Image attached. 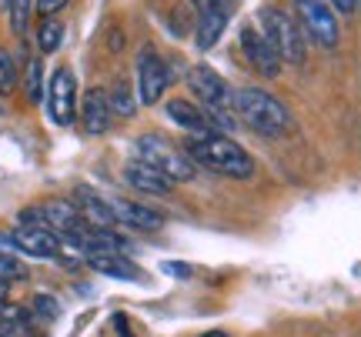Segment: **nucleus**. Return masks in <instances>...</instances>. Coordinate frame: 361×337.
<instances>
[{"mask_svg": "<svg viewBox=\"0 0 361 337\" xmlns=\"http://www.w3.org/2000/svg\"><path fill=\"white\" fill-rule=\"evenodd\" d=\"M184 151L197 167H207L221 174V177H234V181H247L255 174V160L245 147H238L231 137L224 134H204V137H191L184 144Z\"/></svg>", "mask_w": 361, "mask_h": 337, "instance_id": "f257e3e1", "label": "nucleus"}, {"mask_svg": "<svg viewBox=\"0 0 361 337\" xmlns=\"http://www.w3.org/2000/svg\"><path fill=\"white\" fill-rule=\"evenodd\" d=\"M234 114L261 137H284L291 130V114L274 94L261 87H241L234 91Z\"/></svg>", "mask_w": 361, "mask_h": 337, "instance_id": "f03ea898", "label": "nucleus"}, {"mask_svg": "<svg viewBox=\"0 0 361 337\" xmlns=\"http://www.w3.org/2000/svg\"><path fill=\"white\" fill-rule=\"evenodd\" d=\"M188 87L197 94V101L211 110V120L218 127H231L238 124V114H234V87L221 77L218 70H211L207 64H194L188 70Z\"/></svg>", "mask_w": 361, "mask_h": 337, "instance_id": "7ed1b4c3", "label": "nucleus"}, {"mask_svg": "<svg viewBox=\"0 0 361 337\" xmlns=\"http://www.w3.org/2000/svg\"><path fill=\"white\" fill-rule=\"evenodd\" d=\"M134 157L144 160L147 167L161 170L171 184H188V181H194V174H197V164L188 157V151L174 147L171 141L157 137V134L137 137V141H134Z\"/></svg>", "mask_w": 361, "mask_h": 337, "instance_id": "20e7f679", "label": "nucleus"}, {"mask_svg": "<svg viewBox=\"0 0 361 337\" xmlns=\"http://www.w3.org/2000/svg\"><path fill=\"white\" fill-rule=\"evenodd\" d=\"M258 30L268 37V44L274 47V53L281 57V64H305L308 53V40L301 34V27L291 13H284L281 7H261Z\"/></svg>", "mask_w": 361, "mask_h": 337, "instance_id": "39448f33", "label": "nucleus"}, {"mask_svg": "<svg viewBox=\"0 0 361 337\" xmlns=\"http://www.w3.org/2000/svg\"><path fill=\"white\" fill-rule=\"evenodd\" d=\"M291 11H295V20L305 40L318 44L324 51H335L341 40V27H338V17L328 7V0H295Z\"/></svg>", "mask_w": 361, "mask_h": 337, "instance_id": "423d86ee", "label": "nucleus"}, {"mask_svg": "<svg viewBox=\"0 0 361 337\" xmlns=\"http://www.w3.org/2000/svg\"><path fill=\"white\" fill-rule=\"evenodd\" d=\"M47 110L57 127H71L78 120V80L71 67H57L47 80Z\"/></svg>", "mask_w": 361, "mask_h": 337, "instance_id": "0eeeda50", "label": "nucleus"}, {"mask_svg": "<svg viewBox=\"0 0 361 337\" xmlns=\"http://www.w3.org/2000/svg\"><path fill=\"white\" fill-rule=\"evenodd\" d=\"M168 84H171L168 64L157 57V51L144 47L141 57H137V101L147 107L157 104L164 97V91H168Z\"/></svg>", "mask_w": 361, "mask_h": 337, "instance_id": "6e6552de", "label": "nucleus"}, {"mask_svg": "<svg viewBox=\"0 0 361 337\" xmlns=\"http://www.w3.org/2000/svg\"><path fill=\"white\" fill-rule=\"evenodd\" d=\"M238 40H241V53H245V61L258 70L261 77H278V74H281V57L274 53V47L268 44V37H264L255 24L241 27V37Z\"/></svg>", "mask_w": 361, "mask_h": 337, "instance_id": "1a4fd4ad", "label": "nucleus"}, {"mask_svg": "<svg viewBox=\"0 0 361 337\" xmlns=\"http://www.w3.org/2000/svg\"><path fill=\"white\" fill-rule=\"evenodd\" d=\"M40 214H44V227L61 237H74L87 227V221L80 217V210L74 201H64V197H54L47 204H40Z\"/></svg>", "mask_w": 361, "mask_h": 337, "instance_id": "9d476101", "label": "nucleus"}, {"mask_svg": "<svg viewBox=\"0 0 361 337\" xmlns=\"http://www.w3.org/2000/svg\"><path fill=\"white\" fill-rule=\"evenodd\" d=\"M164 114L178 124L180 130H188L191 137H204V134H221V127L211 120V117L201 110V107H194L191 101H184V97H174V101H168V107H164Z\"/></svg>", "mask_w": 361, "mask_h": 337, "instance_id": "9b49d317", "label": "nucleus"}, {"mask_svg": "<svg viewBox=\"0 0 361 337\" xmlns=\"http://www.w3.org/2000/svg\"><path fill=\"white\" fill-rule=\"evenodd\" d=\"M17 244H20V254L37 260H54L61 257V237L47 227H17L13 231Z\"/></svg>", "mask_w": 361, "mask_h": 337, "instance_id": "f8f14e48", "label": "nucleus"}, {"mask_svg": "<svg viewBox=\"0 0 361 337\" xmlns=\"http://www.w3.org/2000/svg\"><path fill=\"white\" fill-rule=\"evenodd\" d=\"M80 124H84V134H90V137H101V134L111 130L114 114H111V104H107V91H101V87L87 91L84 107H80Z\"/></svg>", "mask_w": 361, "mask_h": 337, "instance_id": "ddd939ff", "label": "nucleus"}, {"mask_svg": "<svg viewBox=\"0 0 361 337\" xmlns=\"http://www.w3.org/2000/svg\"><path fill=\"white\" fill-rule=\"evenodd\" d=\"M111 210H114L117 224H124V227H134V231H157V227H164V217L157 214V210L144 208V204H134V201H107Z\"/></svg>", "mask_w": 361, "mask_h": 337, "instance_id": "4468645a", "label": "nucleus"}, {"mask_svg": "<svg viewBox=\"0 0 361 337\" xmlns=\"http://www.w3.org/2000/svg\"><path fill=\"white\" fill-rule=\"evenodd\" d=\"M124 181H128L134 191H141V194H151V197H168L171 194V181L161 174V170L147 167L144 160H130L128 167H124Z\"/></svg>", "mask_w": 361, "mask_h": 337, "instance_id": "2eb2a0df", "label": "nucleus"}, {"mask_svg": "<svg viewBox=\"0 0 361 337\" xmlns=\"http://www.w3.org/2000/svg\"><path fill=\"white\" fill-rule=\"evenodd\" d=\"M74 204H78L80 217L87 221V227H101V231H114L117 227V217H114V210H111V204L104 197H97L94 191H87V187L78 191Z\"/></svg>", "mask_w": 361, "mask_h": 337, "instance_id": "dca6fc26", "label": "nucleus"}, {"mask_svg": "<svg viewBox=\"0 0 361 337\" xmlns=\"http://www.w3.org/2000/svg\"><path fill=\"white\" fill-rule=\"evenodd\" d=\"M224 27H228V7H211V11H201L197 13V47L201 51H211L218 37L224 34Z\"/></svg>", "mask_w": 361, "mask_h": 337, "instance_id": "f3484780", "label": "nucleus"}, {"mask_svg": "<svg viewBox=\"0 0 361 337\" xmlns=\"http://www.w3.org/2000/svg\"><path fill=\"white\" fill-rule=\"evenodd\" d=\"M87 264L97 274H104V277H117V281H141L144 277V274L137 271L130 260L121 257V254H97V257H87Z\"/></svg>", "mask_w": 361, "mask_h": 337, "instance_id": "a211bd4d", "label": "nucleus"}, {"mask_svg": "<svg viewBox=\"0 0 361 337\" xmlns=\"http://www.w3.org/2000/svg\"><path fill=\"white\" fill-rule=\"evenodd\" d=\"M107 104H111V114L114 117H124V120H128V117L137 114V104H141V101H137V91L130 87L128 80H114V87L107 91Z\"/></svg>", "mask_w": 361, "mask_h": 337, "instance_id": "6ab92c4d", "label": "nucleus"}, {"mask_svg": "<svg viewBox=\"0 0 361 337\" xmlns=\"http://www.w3.org/2000/svg\"><path fill=\"white\" fill-rule=\"evenodd\" d=\"M61 44H64V24L57 17H44L37 27V51L54 53V51H61Z\"/></svg>", "mask_w": 361, "mask_h": 337, "instance_id": "aec40b11", "label": "nucleus"}, {"mask_svg": "<svg viewBox=\"0 0 361 337\" xmlns=\"http://www.w3.org/2000/svg\"><path fill=\"white\" fill-rule=\"evenodd\" d=\"M7 13H11V27L17 37H24L30 27V13H34V0H7Z\"/></svg>", "mask_w": 361, "mask_h": 337, "instance_id": "412c9836", "label": "nucleus"}, {"mask_svg": "<svg viewBox=\"0 0 361 337\" xmlns=\"http://www.w3.org/2000/svg\"><path fill=\"white\" fill-rule=\"evenodd\" d=\"M44 97V64L40 61H27V101L37 104Z\"/></svg>", "mask_w": 361, "mask_h": 337, "instance_id": "4be33fe9", "label": "nucleus"}, {"mask_svg": "<svg viewBox=\"0 0 361 337\" xmlns=\"http://www.w3.org/2000/svg\"><path fill=\"white\" fill-rule=\"evenodd\" d=\"M13 87H17V64H13L11 53L0 47V97L13 94Z\"/></svg>", "mask_w": 361, "mask_h": 337, "instance_id": "5701e85b", "label": "nucleus"}, {"mask_svg": "<svg viewBox=\"0 0 361 337\" xmlns=\"http://www.w3.org/2000/svg\"><path fill=\"white\" fill-rule=\"evenodd\" d=\"M0 281L13 284V281H27V267L11 254H0Z\"/></svg>", "mask_w": 361, "mask_h": 337, "instance_id": "b1692460", "label": "nucleus"}, {"mask_svg": "<svg viewBox=\"0 0 361 337\" xmlns=\"http://www.w3.org/2000/svg\"><path fill=\"white\" fill-rule=\"evenodd\" d=\"M30 311L37 314V317H44V321H54V317L61 314V304H57L51 294H37V298L30 300Z\"/></svg>", "mask_w": 361, "mask_h": 337, "instance_id": "393cba45", "label": "nucleus"}, {"mask_svg": "<svg viewBox=\"0 0 361 337\" xmlns=\"http://www.w3.org/2000/svg\"><path fill=\"white\" fill-rule=\"evenodd\" d=\"M0 254H11V257L20 254V244H17L13 231H0Z\"/></svg>", "mask_w": 361, "mask_h": 337, "instance_id": "a878e982", "label": "nucleus"}, {"mask_svg": "<svg viewBox=\"0 0 361 337\" xmlns=\"http://www.w3.org/2000/svg\"><path fill=\"white\" fill-rule=\"evenodd\" d=\"M67 7V0H37V13L40 17H57Z\"/></svg>", "mask_w": 361, "mask_h": 337, "instance_id": "bb28decb", "label": "nucleus"}, {"mask_svg": "<svg viewBox=\"0 0 361 337\" xmlns=\"http://www.w3.org/2000/svg\"><path fill=\"white\" fill-rule=\"evenodd\" d=\"M164 274L178 277V281H191V267H188V264H178V260H164Z\"/></svg>", "mask_w": 361, "mask_h": 337, "instance_id": "cd10ccee", "label": "nucleus"}, {"mask_svg": "<svg viewBox=\"0 0 361 337\" xmlns=\"http://www.w3.org/2000/svg\"><path fill=\"white\" fill-rule=\"evenodd\" d=\"M328 7L338 13H355L358 11V0H328Z\"/></svg>", "mask_w": 361, "mask_h": 337, "instance_id": "c85d7f7f", "label": "nucleus"}, {"mask_svg": "<svg viewBox=\"0 0 361 337\" xmlns=\"http://www.w3.org/2000/svg\"><path fill=\"white\" fill-rule=\"evenodd\" d=\"M201 337H228V331H204Z\"/></svg>", "mask_w": 361, "mask_h": 337, "instance_id": "c756f323", "label": "nucleus"}]
</instances>
